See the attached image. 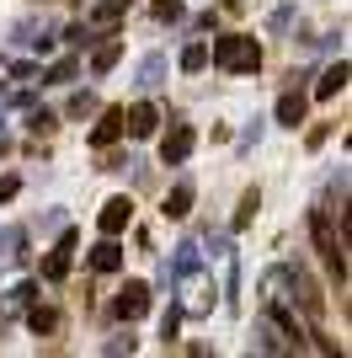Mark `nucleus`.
I'll use <instances>...</instances> for the list:
<instances>
[{"mask_svg": "<svg viewBox=\"0 0 352 358\" xmlns=\"http://www.w3.org/2000/svg\"><path fill=\"white\" fill-rule=\"evenodd\" d=\"M16 187H22L16 177H0V203H11V198H16Z\"/></svg>", "mask_w": 352, "mask_h": 358, "instance_id": "nucleus-24", "label": "nucleus"}, {"mask_svg": "<svg viewBox=\"0 0 352 358\" xmlns=\"http://www.w3.org/2000/svg\"><path fill=\"white\" fill-rule=\"evenodd\" d=\"M117 54H123V48H117V43H102V48H96V54H91V70H96V75H107V70H112V64H117Z\"/></svg>", "mask_w": 352, "mask_h": 358, "instance_id": "nucleus-17", "label": "nucleus"}, {"mask_svg": "<svg viewBox=\"0 0 352 358\" xmlns=\"http://www.w3.org/2000/svg\"><path fill=\"white\" fill-rule=\"evenodd\" d=\"M129 6H133V0H96V6H91V27H112Z\"/></svg>", "mask_w": 352, "mask_h": 358, "instance_id": "nucleus-13", "label": "nucleus"}, {"mask_svg": "<svg viewBox=\"0 0 352 358\" xmlns=\"http://www.w3.org/2000/svg\"><path fill=\"white\" fill-rule=\"evenodd\" d=\"M192 145H198V134H192V123H171L161 139V166H182L192 155Z\"/></svg>", "mask_w": 352, "mask_h": 358, "instance_id": "nucleus-4", "label": "nucleus"}, {"mask_svg": "<svg viewBox=\"0 0 352 358\" xmlns=\"http://www.w3.org/2000/svg\"><path fill=\"white\" fill-rule=\"evenodd\" d=\"M192 214V182H176L166 193V220H187Z\"/></svg>", "mask_w": 352, "mask_h": 358, "instance_id": "nucleus-12", "label": "nucleus"}, {"mask_svg": "<svg viewBox=\"0 0 352 358\" xmlns=\"http://www.w3.org/2000/svg\"><path fill=\"white\" fill-rule=\"evenodd\" d=\"M278 123L283 129H299V123H305V91H283L278 96Z\"/></svg>", "mask_w": 352, "mask_h": 358, "instance_id": "nucleus-10", "label": "nucleus"}, {"mask_svg": "<svg viewBox=\"0 0 352 358\" xmlns=\"http://www.w3.org/2000/svg\"><path fill=\"white\" fill-rule=\"evenodd\" d=\"M70 262H75V230H64V236H59V246L54 252H48V262H43V278H64V273H70Z\"/></svg>", "mask_w": 352, "mask_h": 358, "instance_id": "nucleus-7", "label": "nucleus"}, {"mask_svg": "<svg viewBox=\"0 0 352 358\" xmlns=\"http://www.w3.org/2000/svg\"><path fill=\"white\" fill-rule=\"evenodd\" d=\"M176 327H182V305H176V310L161 321V337H176Z\"/></svg>", "mask_w": 352, "mask_h": 358, "instance_id": "nucleus-23", "label": "nucleus"}, {"mask_svg": "<svg viewBox=\"0 0 352 358\" xmlns=\"http://www.w3.org/2000/svg\"><path fill=\"white\" fill-rule=\"evenodd\" d=\"M91 107H96V102H91L86 91H80V96H70V113H75V118H80V113H91Z\"/></svg>", "mask_w": 352, "mask_h": 358, "instance_id": "nucleus-25", "label": "nucleus"}, {"mask_svg": "<svg viewBox=\"0 0 352 358\" xmlns=\"http://www.w3.org/2000/svg\"><path fill=\"white\" fill-rule=\"evenodd\" d=\"M208 59L219 64V70H230V75H256V64H262V43L246 38V32H224Z\"/></svg>", "mask_w": 352, "mask_h": 358, "instance_id": "nucleus-1", "label": "nucleus"}, {"mask_svg": "<svg viewBox=\"0 0 352 358\" xmlns=\"http://www.w3.org/2000/svg\"><path fill=\"white\" fill-rule=\"evenodd\" d=\"M91 268H96V273H117V268H123V246H117V236H107L102 246L91 252Z\"/></svg>", "mask_w": 352, "mask_h": 358, "instance_id": "nucleus-11", "label": "nucleus"}, {"mask_svg": "<svg viewBox=\"0 0 352 358\" xmlns=\"http://www.w3.org/2000/svg\"><path fill=\"white\" fill-rule=\"evenodd\" d=\"M161 75H166V59H161V54H149L145 70H139V80H145V86H161Z\"/></svg>", "mask_w": 352, "mask_h": 358, "instance_id": "nucleus-18", "label": "nucleus"}, {"mask_svg": "<svg viewBox=\"0 0 352 358\" xmlns=\"http://www.w3.org/2000/svg\"><path fill=\"white\" fill-rule=\"evenodd\" d=\"M256 209H262V193H256V187H251V193L240 198V214H235V230H246V224L256 220Z\"/></svg>", "mask_w": 352, "mask_h": 358, "instance_id": "nucleus-16", "label": "nucleus"}, {"mask_svg": "<svg viewBox=\"0 0 352 358\" xmlns=\"http://www.w3.org/2000/svg\"><path fill=\"white\" fill-rule=\"evenodd\" d=\"M112 139H123V107H107V113H102V123L91 129V145H96V150H107Z\"/></svg>", "mask_w": 352, "mask_h": 358, "instance_id": "nucleus-8", "label": "nucleus"}, {"mask_svg": "<svg viewBox=\"0 0 352 358\" xmlns=\"http://www.w3.org/2000/svg\"><path fill=\"white\" fill-rule=\"evenodd\" d=\"M27 129H32V134H48V129H54V113H32Z\"/></svg>", "mask_w": 352, "mask_h": 358, "instance_id": "nucleus-22", "label": "nucleus"}, {"mask_svg": "<svg viewBox=\"0 0 352 358\" xmlns=\"http://www.w3.org/2000/svg\"><path fill=\"white\" fill-rule=\"evenodd\" d=\"M182 70H187V75L208 70V43H187V48H182Z\"/></svg>", "mask_w": 352, "mask_h": 358, "instance_id": "nucleus-15", "label": "nucleus"}, {"mask_svg": "<svg viewBox=\"0 0 352 358\" xmlns=\"http://www.w3.org/2000/svg\"><path fill=\"white\" fill-rule=\"evenodd\" d=\"M123 129H129L133 139H149L155 129H161V113H155V102H133L129 113H123Z\"/></svg>", "mask_w": 352, "mask_h": 358, "instance_id": "nucleus-6", "label": "nucleus"}, {"mask_svg": "<svg viewBox=\"0 0 352 358\" xmlns=\"http://www.w3.org/2000/svg\"><path fill=\"white\" fill-rule=\"evenodd\" d=\"M75 75V59H59L54 70H48V86H64V80H70Z\"/></svg>", "mask_w": 352, "mask_h": 358, "instance_id": "nucleus-21", "label": "nucleus"}, {"mask_svg": "<svg viewBox=\"0 0 352 358\" xmlns=\"http://www.w3.org/2000/svg\"><path fill=\"white\" fill-rule=\"evenodd\" d=\"M64 38H70L75 48H91V43H96V27H70Z\"/></svg>", "mask_w": 352, "mask_h": 358, "instance_id": "nucleus-20", "label": "nucleus"}, {"mask_svg": "<svg viewBox=\"0 0 352 358\" xmlns=\"http://www.w3.org/2000/svg\"><path fill=\"white\" fill-rule=\"evenodd\" d=\"M129 220H133V203H129V198H107L102 214H96V230H102V236H123Z\"/></svg>", "mask_w": 352, "mask_h": 358, "instance_id": "nucleus-5", "label": "nucleus"}, {"mask_svg": "<svg viewBox=\"0 0 352 358\" xmlns=\"http://www.w3.org/2000/svg\"><path fill=\"white\" fill-rule=\"evenodd\" d=\"M27 327L38 331V337H48V331H59V310H54V305H32V310H27Z\"/></svg>", "mask_w": 352, "mask_h": 358, "instance_id": "nucleus-14", "label": "nucleus"}, {"mask_svg": "<svg viewBox=\"0 0 352 358\" xmlns=\"http://www.w3.org/2000/svg\"><path fill=\"white\" fill-rule=\"evenodd\" d=\"M309 241H315L321 262L337 273V284H347V241H337V224L325 209H309Z\"/></svg>", "mask_w": 352, "mask_h": 358, "instance_id": "nucleus-2", "label": "nucleus"}, {"mask_svg": "<svg viewBox=\"0 0 352 358\" xmlns=\"http://www.w3.org/2000/svg\"><path fill=\"white\" fill-rule=\"evenodd\" d=\"M145 310H149V284L129 278V284L117 289V299H112V315H117V321H139Z\"/></svg>", "mask_w": 352, "mask_h": 358, "instance_id": "nucleus-3", "label": "nucleus"}, {"mask_svg": "<svg viewBox=\"0 0 352 358\" xmlns=\"http://www.w3.org/2000/svg\"><path fill=\"white\" fill-rule=\"evenodd\" d=\"M149 11H155V22H182V0H155Z\"/></svg>", "mask_w": 352, "mask_h": 358, "instance_id": "nucleus-19", "label": "nucleus"}, {"mask_svg": "<svg viewBox=\"0 0 352 358\" xmlns=\"http://www.w3.org/2000/svg\"><path fill=\"white\" fill-rule=\"evenodd\" d=\"M342 91H347V59H337L321 80H315V96H321V102H331V96H342Z\"/></svg>", "mask_w": 352, "mask_h": 358, "instance_id": "nucleus-9", "label": "nucleus"}, {"mask_svg": "<svg viewBox=\"0 0 352 358\" xmlns=\"http://www.w3.org/2000/svg\"><path fill=\"white\" fill-rule=\"evenodd\" d=\"M224 6H240V0H224Z\"/></svg>", "mask_w": 352, "mask_h": 358, "instance_id": "nucleus-26", "label": "nucleus"}]
</instances>
